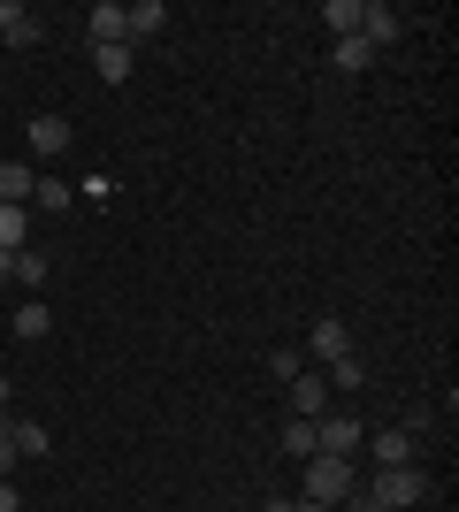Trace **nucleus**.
<instances>
[{"instance_id":"0eeeda50","label":"nucleus","mask_w":459,"mask_h":512,"mask_svg":"<svg viewBox=\"0 0 459 512\" xmlns=\"http://www.w3.org/2000/svg\"><path fill=\"white\" fill-rule=\"evenodd\" d=\"M306 352H314L322 367L352 360V329H345V321H314V329H306Z\"/></svg>"},{"instance_id":"2eb2a0df","label":"nucleus","mask_w":459,"mask_h":512,"mask_svg":"<svg viewBox=\"0 0 459 512\" xmlns=\"http://www.w3.org/2000/svg\"><path fill=\"white\" fill-rule=\"evenodd\" d=\"M31 192H39V176L23 169V161H0V199H8V207H23Z\"/></svg>"},{"instance_id":"412c9836","label":"nucleus","mask_w":459,"mask_h":512,"mask_svg":"<svg viewBox=\"0 0 459 512\" xmlns=\"http://www.w3.org/2000/svg\"><path fill=\"white\" fill-rule=\"evenodd\" d=\"M368 383V367H360V352H352V360H337L329 367V390H360Z\"/></svg>"},{"instance_id":"f3484780","label":"nucleus","mask_w":459,"mask_h":512,"mask_svg":"<svg viewBox=\"0 0 459 512\" xmlns=\"http://www.w3.org/2000/svg\"><path fill=\"white\" fill-rule=\"evenodd\" d=\"M92 69H100L108 85H123V77H131V46H92Z\"/></svg>"},{"instance_id":"6ab92c4d","label":"nucleus","mask_w":459,"mask_h":512,"mask_svg":"<svg viewBox=\"0 0 459 512\" xmlns=\"http://www.w3.org/2000/svg\"><path fill=\"white\" fill-rule=\"evenodd\" d=\"M337 69H345V77L375 69V46H368V39H337Z\"/></svg>"},{"instance_id":"20e7f679","label":"nucleus","mask_w":459,"mask_h":512,"mask_svg":"<svg viewBox=\"0 0 459 512\" xmlns=\"http://www.w3.org/2000/svg\"><path fill=\"white\" fill-rule=\"evenodd\" d=\"M69 138H77V123H69V115H31V130H23V146L39 153V161L69 153Z\"/></svg>"},{"instance_id":"a211bd4d","label":"nucleus","mask_w":459,"mask_h":512,"mask_svg":"<svg viewBox=\"0 0 459 512\" xmlns=\"http://www.w3.org/2000/svg\"><path fill=\"white\" fill-rule=\"evenodd\" d=\"M23 230H31V214L0 199V253H23Z\"/></svg>"},{"instance_id":"6e6552de","label":"nucleus","mask_w":459,"mask_h":512,"mask_svg":"<svg viewBox=\"0 0 459 512\" xmlns=\"http://www.w3.org/2000/svg\"><path fill=\"white\" fill-rule=\"evenodd\" d=\"M0 276H8V283H23V291H39V283L54 276V268H46V253H31V245H23V253H0Z\"/></svg>"},{"instance_id":"b1692460","label":"nucleus","mask_w":459,"mask_h":512,"mask_svg":"<svg viewBox=\"0 0 459 512\" xmlns=\"http://www.w3.org/2000/svg\"><path fill=\"white\" fill-rule=\"evenodd\" d=\"M16 474V436H8V413H0V482Z\"/></svg>"},{"instance_id":"cd10ccee","label":"nucleus","mask_w":459,"mask_h":512,"mask_svg":"<svg viewBox=\"0 0 459 512\" xmlns=\"http://www.w3.org/2000/svg\"><path fill=\"white\" fill-rule=\"evenodd\" d=\"M261 512H291V497H268V505H261Z\"/></svg>"},{"instance_id":"393cba45","label":"nucleus","mask_w":459,"mask_h":512,"mask_svg":"<svg viewBox=\"0 0 459 512\" xmlns=\"http://www.w3.org/2000/svg\"><path fill=\"white\" fill-rule=\"evenodd\" d=\"M0 512H23V497H16V482H0Z\"/></svg>"},{"instance_id":"4468645a","label":"nucleus","mask_w":459,"mask_h":512,"mask_svg":"<svg viewBox=\"0 0 459 512\" xmlns=\"http://www.w3.org/2000/svg\"><path fill=\"white\" fill-rule=\"evenodd\" d=\"M123 16H131V39H153V31H169V0H138Z\"/></svg>"},{"instance_id":"c85d7f7f","label":"nucleus","mask_w":459,"mask_h":512,"mask_svg":"<svg viewBox=\"0 0 459 512\" xmlns=\"http://www.w3.org/2000/svg\"><path fill=\"white\" fill-rule=\"evenodd\" d=\"M0 291H8V276H0Z\"/></svg>"},{"instance_id":"ddd939ff","label":"nucleus","mask_w":459,"mask_h":512,"mask_svg":"<svg viewBox=\"0 0 459 512\" xmlns=\"http://www.w3.org/2000/svg\"><path fill=\"white\" fill-rule=\"evenodd\" d=\"M360 16H368V0H329L322 8V23L337 31V39H360Z\"/></svg>"},{"instance_id":"9b49d317","label":"nucleus","mask_w":459,"mask_h":512,"mask_svg":"<svg viewBox=\"0 0 459 512\" xmlns=\"http://www.w3.org/2000/svg\"><path fill=\"white\" fill-rule=\"evenodd\" d=\"M406 23H398V8H383V0H368V16H360V39L368 46H391Z\"/></svg>"},{"instance_id":"5701e85b","label":"nucleus","mask_w":459,"mask_h":512,"mask_svg":"<svg viewBox=\"0 0 459 512\" xmlns=\"http://www.w3.org/2000/svg\"><path fill=\"white\" fill-rule=\"evenodd\" d=\"M31 199H39V207H69V184H62V176H39V192H31Z\"/></svg>"},{"instance_id":"9d476101","label":"nucleus","mask_w":459,"mask_h":512,"mask_svg":"<svg viewBox=\"0 0 459 512\" xmlns=\"http://www.w3.org/2000/svg\"><path fill=\"white\" fill-rule=\"evenodd\" d=\"M414 451H421L414 428H391V436H375V467H414Z\"/></svg>"},{"instance_id":"4be33fe9","label":"nucleus","mask_w":459,"mask_h":512,"mask_svg":"<svg viewBox=\"0 0 459 512\" xmlns=\"http://www.w3.org/2000/svg\"><path fill=\"white\" fill-rule=\"evenodd\" d=\"M268 375H276V383H291V375H306V360H299V352H268Z\"/></svg>"},{"instance_id":"f257e3e1","label":"nucleus","mask_w":459,"mask_h":512,"mask_svg":"<svg viewBox=\"0 0 459 512\" xmlns=\"http://www.w3.org/2000/svg\"><path fill=\"white\" fill-rule=\"evenodd\" d=\"M352 490H360V467H352V459H329V451L306 459V497H314V505H345Z\"/></svg>"},{"instance_id":"a878e982","label":"nucleus","mask_w":459,"mask_h":512,"mask_svg":"<svg viewBox=\"0 0 459 512\" xmlns=\"http://www.w3.org/2000/svg\"><path fill=\"white\" fill-rule=\"evenodd\" d=\"M291 512H337V505H314V497H291Z\"/></svg>"},{"instance_id":"bb28decb","label":"nucleus","mask_w":459,"mask_h":512,"mask_svg":"<svg viewBox=\"0 0 459 512\" xmlns=\"http://www.w3.org/2000/svg\"><path fill=\"white\" fill-rule=\"evenodd\" d=\"M8 398H16V383H8V375H0V413H8Z\"/></svg>"},{"instance_id":"f8f14e48","label":"nucleus","mask_w":459,"mask_h":512,"mask_svg":"<svg viewBox=\"0 0 459 512\" xmlns=\"http://www.w3.org/2000/svg\"><path fill=\"white\" fill-rule=\"evenodd\" d=\"M8 436H16V459H46V451H54V436H46L39 421H16V413H8Z\"/></svg>"},{"instance_id":"7ed1b4c3","label":"nucleus","mask_w":459,"mask_h":512,"mask_svg":"<svg viewBox=\"0 0 459 512\" xmlns=\"http://www.w3.org/2000/svg\"><path fill=\"white\" fill-rule=\"evenodd\" d=\"M360 444H368V428L352 421V413H322L314 421V451H329V459H352Z\"/></svg>"},{"instance_id":"1a4fd4ad","label":"nucleus","mask_w":459,"mask_h":512,"mask_svg":"<svg viewBox=\"0 0 459 512\" xmlns=\"http://www.w3.org/2000/svg\"><path fill=\"white\" fill-rule=\"evenodd\" d=\"M39 31H46V23L31 16V8H16V0H0V39H8V46H39Z\"/></svg>"},{"instance_id":"aec40b11","label":"nucleus","mask_w":459,"mask_h":512,"mask_svg":"<svg viewBox=\"0 0 459 512\" xmlns=\"http://www.w3.org/2000/svg\"><path fill=\"white\" fill-rule=\"evenodd\" d=\"M284 451L291 459H314V421H284Z\"/></svg>"},{"instance_id":"f03ea898","label":"nucleus","mask_w":459,"mask_h":512,"mask_svg":"<svg viewBox=\"0 0 459 512\" xmlns=\"http://www.w3.org/2000/svg\"><path fill=\"white\" fill-rule=\"evenodd\" d=\"M368 497H375L383 512H406V505H421V497H429V474H421V467H375Z\"/></svg>"},{"instance_id":"dca6fc26","label":"nucleus","mask_w":459,"mask_h":512,"mask_svg":"<svg viewBox=\"0 0 459 512\" xmlns=\"http://www.w3.org/2000/svg\"><path fill=\"white\" fill-rule=\"evenodd\" d=\"M46 329H54V314H46L39 299H23V306H16V337H23V344H39Z\"/></svg>"},{"instance_id":"39448f33","label":"nucleus","mask_w":459,"mask_h":512,"mask_svg":"<svg viewBox=\"0 0 459 512\" xmlns=\"http://www.w3.org/2000/svg\"><path fill=\"white\" fill-rule=\"evenodd\" d=\"M85 39L92 46H131V16H123V0H100L85 16Z\"/></svg>"},{"instance_id":"423d86ee","label":"nucleus","mask_w":459,"mask_h":512,"mask_svg":"<svg viewBox=\"0 0 459 512\" xmlns=\"http://www.w3.org/2000/svg\"><path fill=\"white\" fill-rule=\"evenodd\" d=\"M322 413H329V375H314V367L291 375V421H322Z\"/></svg>"}]
</instances>
